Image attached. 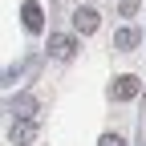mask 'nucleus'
Masks as SVG:
<instances>
[{
    "label": "nucleus",
    "instance_id": "obj_1",
    "mask_svg": "<svg viewBox=\"0 0 146 146\" xmlns=\"http://www.w3.org/2000/svg\"><path fill=\"white\" fill-rule=\"evenodd\" d=\"M8 142L12 146H33L36 142V118H16L12 130H8Z\"/></svg>",
    "mask_w": 146,
    "mask_h": 146
},
{
    "label": "nucleus",
    "instance_id": "obj_2",
    "mask_svg": "<svg viewBox=\"0 0 146 146\" xmlns=\"http://www.w3.org/2000/svg\"><path fill=\"white\" fill-rule=\"evenodd\" d=\"M138 77H134V73H122V77L114 81V89H110V94H114V102H134L138 98Z\"/></svg>",
    "mask_w": 146,
    "mask_h": 146
},
{
    "label": "nucleus",
    "instance_id": "obj_3",
    "mask_svg": "<svg viewBox=\"0 0 146 146\" xmlns=\"http://www.w3.org/2000/svg\"><path fill=\"white\" fill-rule=\"evenodd\" d=\"M73 49H77V41H73L69 33H53V36H49V53H53V57H57V61L73 57Z\"/></svg>",
    "mask_w": 146,
    "mask_h": 146
},
{
    "label": "nucleus",
    "instance_id": "obj_4",
    "mask_svg": "<svg viewBox=\"0 0 146 146\" xmlns=\"http://www.w3.org/2000/svg\"><path fill=\"white\" fill-rule=\"evenodd\" d=\"M73 29H77L81 36H89V33L98 29V8H89V4H81L77 12H73Z\"/></svg>",
    "mask_w": 146,
    "mask_h": 146
},
{
    "label": "nucleus",
    "instance_id": "obj_5",
    "mask_svg": "<svg viewBox=\"0 0 146 146\" xmlns=\"http://www.w3.org/2000/svg\"><path fill=\"white\" fill-rule=\"evenodd\" d=\"M21 21H25V29H29V33H41V29H45V12H41V4H36V0H25Z\"/></svg>",
    "mask_w": 146,
    "mask_h": 146
},
{
    "label": "nucleus",
    "instance_id": "obj_6",
    "mask_svg": "<svg viewBox=\"0 0 146 146\" xmlns=\"http://www.w3.org/2000/svg\"><path fill=\"white\" fill-rule=\"evenodd\" d=\"M138 41H142V33H138V29H130V25L114 33V49H118V53H130V49H134Z\"/></svg>",
    "mask_w": 146,
    "mask_h": 146
},
{
    "label": "nucleus",
    "instance_id": "obj_7",
    "mask_svg": "<svg viewBox=\"0 0 146 146\" xmlns=\"http://www.w3.org/2000/svg\"><path fill=\"white\" fill-rule=\"evenodd\" d=\"M12 114H16V118H33V114H36V98H33V94H21V98L12 102Z\"/></svg>",
    "mask_w": 146,
    "mask_h": 146
},
{
    "label": "nucleus",
    "instance_id": "obj_8",
    "mask_svg": "<svg viewBox=\"0 0 146 146\" xmlns=\"http://www.w3.org/2000/svg\"><path fill=\"white\" fill-rule=\"evenodd\" d=\"M98 146H126V138H122V134H102Z\"/></svg>",
    "mask_w": 146,
    "mask_h": 146
}]
</instances>
